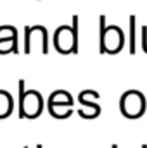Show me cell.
I'll return each instance as SVG.
<instances>
[{"label": "cell", "instance_id": "cell-1", "mask_svg": "<svg viewBox=\"0 0 147 148\" xmlns=\"http://www.w3.org/2000/svg\"><path fill=\"white\" fill-rule=\"evenodd\" d=\"M101 35H99V50L101 53H118L125 45V35L119 26L106 28V16L99 17Z\"/></svg>", "mask_w": 147, "mask_h": 148}, {"label": "cell", "instance_id": "cell-2", "mask_svg": "<svg viewBox=\"0 0 147 148\" xmlns=\"http://www.w3.org/2000/svg\"><path fill=\"white\" fill-rule=\"evenodd\" d=\"M19 117L37 119L43 109V98L35 90H24V79H19Z\"/></svg>", "mask_w": 147, "mask_h": 148}, {"label": "cell", "instance_id": "cell-3", "mask_svg": "<svg viewBox=\"0 0 147 148\" xmlns=\"http://www.w3.org/2000/svg\"><path fill=\"white\" fill-rule=\"evenodd\" d=\"M146 97L137 91V90H130L126 93L121 95V100H119V109L121 114L128 119H137V117H142L144 112H146Z\"/></svg>", "mask_w": 147, "mask_h": 148}, {"label": "cell", "instance_id": "cell-4", "mask_svg": "<svg viewBox=\"0 0 147 148\" xmlns=\"http://www.w3.org/2000/svg\"><path fill=\"white\" fill-rule=\"evenodd\" d=\"M73 97L68 91H64V90L54 91L49 97V112L52 117L61 119V109H73Z\"/></svg>", "mask_w": 147, "mask_h": 148}, {"label": "cell", "instance_id": "cell-5", "mask_svg": "<svg viewBox=\"0 0 147 148\" xmlns=\"http://www.w3.org/2000/svg\"><path fill=\"white\" fill-rule=\"evenodd\" d=\"M54 47L61 53H71V50H73V29H71V26H59L55 29Z\"/></svg>", "mask_w": 147, "mask_h": 148}, {"label": "cell", "instance_id": "cell-6", "mask_svg": "<svg viewBox=\"0 0 147 148\" xmlns=\"http://www.w3.org/2000/svg\"><path fill=\"white\" fill-rule=\"evenodd\" d=\"M95 95H99V93L94 91V90H85V91H81L80 97H78V102L83 105V109H90V119H95L97 115H101V107H99V103L94 102V100H97V98L90 100V98L95 97Z\"/></svg>", "mask_w": 147, "mask_h": 148}, {"label": "cell", "instance_id": "cell-7", "mask_svg": "<svg viewBox=\"0 0 147 148\" xmlns=\"http://www.w3.org/2000/svg\"><path fill=\"white\" fill-rule=\"evenodd\" d=\"M10 112H12V97L7 91L0 90V119L9 117Z\"/></svg>", "mask_w": 147, "mask_h": 148}, {"label": "cell", "instance_id": "cell-8", "mask_svg": "<svg viewBox=\"0 0 147 148\" xmlns=\"http://www.w3.org/2000/svg\"><path fill=\"white\" fill-rule=\"evenodd\" d=\"M9 52H19L17 48V36H2L0 40V53H9Z\"/></svg>", "mask_w": 147, "mask_h": 148}, {"label": "cell", "instance_id": "cell-9", "mask_svg": "<svg viewBox=\"0 0 147 148\" xmlns=\"http://www.w3.org/2000/svg\"><path fill=\"white\" fill-rule=\"evenodd\" d=\"M130 53L137 52V43H135V16H130V41H128Z\"/></svg>", "mask_w": 147, "mask_h": 148}, {"label": "cell", "instance_id": "cell-10", "mask_svg": "<svg viewBox=\"0 0 147 148\" xmlns=\"http://www.w3.org/2000/svg\"><path fill=\"white\" fill-rule=\"evenodd\" d=\"M71 29H73V50H71V53H78V16H73Z\"/></svg>", "mask_w": 147, "mask_h": 148}, {"label": "cell", "instance_id": "cell-11", "mask_svg": "<svg viewBox=\"0 0 147 148\" xmlns=\"http://www.w3.org/2000/svg\"><path fill=\"white\" fill-rule=\"evenodd\" d=\"M37 148H42V145H37Z\"/></svg>", "mask_w": 147, "mask_h": 148}, {"label": "cell", "instance_id": "cell-12", "mask_svg": "<svg viewBox=\"0 0 147 148\" xmlns=\"http://www.w3.org/2000/svg\"><path fill=\"white\" fill-rule=\"evenodd\" d=\"M24 148H28V147H24Z\"/></svg>", "mask_w": 147, "mask_h": 148}]
</instances>
